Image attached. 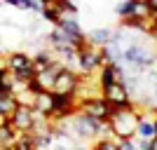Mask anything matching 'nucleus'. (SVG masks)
<instances>
[{
  "label": "nucleus",
  "instance_id": "nucleus-1",
  "mask_svg": "<svg viewBox=\"0 0 157 150\" xmlns=\"http://www.w3.org/2000/svg\"><path fill=\"white\" fill-rule=\"evenodd\" d=\"M138 120H141V110L136 106L131 108H115L108 120V127H110V136L113 138H134L136 136V127Z\"/></svg>",
  "mask_w": 157,
  "mask_h": 150
},
{
  "label": "nucleus",
  "instance_id": "nucleus-2",
  "mask_svg": "<svg viewBox=\"0 0 157 150\" xmlns=\"http://www.w3.org/2000/svg\"><path fill=\"white\" fill-rule=\"evenodd\" d=\"M101 66H103V54H101V49L89 45V42H85V45L78 49L75 71H78L80 75H96Z\"/></svg>",
  "mask_w": 157,
  "mask_h": 150
},
{
  "label": "nucleus",
  "instance_id": "nucleus-3",
  "mask_svg": "<svg viewBox=\"0 0 157 150\" xmlns=\"http://www.w3.org/2000/svg\"><path fill=\"white\" fill-rule=\"evenodd\" d=\"M113 110H115V108H113L103 96H92V98L78 101V113L89 115V117H94V120H101V122H108L110 115H113Z\"/></svg>",
  "mask_w": 157,
  "mask_h": 150
},
{
  "label": "nucleus",
  "instance_id": "nucleus-4",
  "mask_svg": "<svg viewBox=\"0 0 157 150\" xmlns=\"http://www.w3.org/2000/svg\"><path fill=\"white\" fill-rule=\"evenodd\" d=\"M120 21H129V19H150L152 7L148 0H122L117 7H115Z\"/></svg>",
  "mask_w": 157,
  "mask_h": 150
},
{
  "label": "nucleus",
  "instance_id": "nucleus-5",
  "mask_svg": "<svg viewBox=\"0 0 157 150\" xmlns=\"http://www.w3.org/2000/svg\"><path fill=\"white\" fill-rule=\"evenodd\" d=\"M101 94H103V98L113 106V108H131V106H134L131 91H129V87H127L124 82H113V85L103 87Z\"/></svg>",
  "mask_w": 157,
  "mask_h": 150
},
{
  "label": "nucleus",
  "instance_id": "nucleus-6",
  "mask_svg": "<svg viewBox=\"0 0 157 150\" xmlns=\"http://www.w3.org/2000/svg\"><path fill=\"white\" fill-rule=\"evenodd\" d=\"M80 87V73L73 71V68H61V73L56 75V82H54V94H75Z\"/></svg>",
  "mask_w": 157,
  "mask_h": 150
},
{
  "label": "nucleus",
  "instance_id": "nucleus-7",
  "mask_svg": "<svg viewBox=\"0 0 157 150\" xmlns=\"http://www.w3.org/2000/svg\"><path fill=\"white\" fill-rule=\"evenodd\" d=\"M35 110H33V106H21L12 113V117H10V124H12L14 129L19 131V134H28L33 129V124H35Z\"/></svg>",
  "mask_w": 157,
  "mask_h": 150
},
{
  "label": "nucleus",
  "instance_id": "nucleus-8",
  "mask_svg": "<svg viewBox=\"0 0 157 150\" xmlns=\"http://www.w3.org/2000/svg\"><path fill=\"white\" fill-rule=\"evenodd\" d=\"M5 59H7V71L10 73H21V71L33 68V54L21 52V49H14V52L5 54Z\"/></svg>",
  "mask_w": 157,
  "mask_h": 150
},
{
  "label": "nucleus",
  "instance_id": "nucleus-9",
  "mask_svg": "<svg viewBox=\"0 0 157 150\" xmlns=\"http://www.w3.org/2000/svg\"><path fill=\"white\" fill-rule=\"evenodd\" d=\"M136 136L143 138V141H152V138L157 136V129H155V113L141 110V120H138V127H136Z\"/></svg>",
  "mask_w": 157,
  "mask_h": 150
},
{
  "label": "nucleus",
  "instance_id": "nucleus-10",
  "mask_svg": "<svg viewBox=\"0 0 157 150\" xmlns=\"http://www.w3.org/2000/svg\"><path fill=\"white\" fill-rule=\"evenodd\" d=\"M33 110L42 115V117H54V91H40L35 94V101H33Z\"/></svg>",
  "mask_w": 157,
  "mask_h": 150
},
{
  "label": "nucleus",
  "instance_id": "nucleus-11",
  "mask_svg": "<svg viewBox=\"0 0 157 150\" xmlns=\"http://www.w3.org/2000/svg\"><path fill=\"white\" fill-rule=\"evenodd\" d=\"M61 68H63V63H61V61H56V63H52L49 68H45V71H40L38 75H35V80H38V85L42 87L45 91H52V89H54V82H56V75L61 73Z\"/></svg>",
  "mask_w": 157,
  "mask_h": 150
},
{
  "label": "nucleus",
  "instance_id": "nucleus-12",
  "mask_svg": "<svg viewBox=\"0 0 157 150\" xmlns=\"http://www.w3.org/2000/svg\"><path fill=\"white\" fill-rule=\"evenodd\" d=\"M24 35H26V31L19 26H14V24H0V45L5 42V45H17V42H21L24 40Z\"/></svg>",
  "mask_w": 157,
  "mask_h": 150
},
{
  "label": "nucleus",
  "instance_id": "nucleus-13",
  "mask_svg": "<svg viewBox=\"0 0 157 150\" xmlns=\"http://www.w3.org/2000/svg\"><path fill=\"white\" fill-rule=\"evenodd\" d=\"M52 63H56V56H54L52 49L40 47L38 52L33 54V68H35V73H40V71H45V68H49Z\"/></svg>",
  "mask_w": 157,
  "mask_h": 150
},
{
  "label": "nucleus",
  "instance_id": "nucleus-14",
  "mask_svg": "<svg viewBox=\"0 0 157 150\" xmlns=\"http://www.w3.org/2000/svg\"><path fill=\"white\" fill-rule=\"evenodd\" d=\"M85 38H87V42H89V45H94V47H98V49H101V47H105V45L113 40V31H110V28H94V31L87 33Z\"/></svg>",
  "mask_w": 157,
  "mask_h": 150
},
{
  "label": "nucleus",
  "instance_id": "nucleus-15",
  "mask_svg": "<svg viewBox=\"0 0 157 150\" xmlns=\"http://www.w3.org/2000/svg\"><path fill=\"white\" fill-rule=\"evenodd\" d=\"M19 131L14 129L12 124L7 122L5 127H0V148H7V145H14L17 141H19Z\"/></svg>",
  "mask_w": 157,
  "mask_h": 150
},
{
  "label": "nucleus",
  "instance_id": "nucleus-16",
  "mask_svg": "<svg viewBox=\"0 0 157 150\" xmlns=\"http://www.w3.org/2000/svg\"><path fill=\"white\" fill-rule=\"evenodd\" d=\"M17 108H19V101H17L14 94H5V96H0V115H2V117L10 120Z\"/></svg>",
  "mask_w": 157,
  "mask_h": 150
},
{
  "label": "nucleus",
  "instance_id": "nucleus-17",
  "mask_svg": "<svg viewBox=\"0 0 157 150\" xmlns=\"http://www.w3.org/2000/svg\"><path fill=\"white\" fill-rule=\"evenodd\" d=\"M92 150H120V143L113 136H101L92 143Z\"/></svg>",
  "mask_w": 157,
  "mask_h": 150
},
{
  "label": "nucleus",
  "instance_id": "nucleus-18",
  "mask_svg": "<svg viewBox=\"0 0 157 150\" xmlns=\"http://www.w3.org/2000/svg\"><path fill=\"white\" fill-rule=\"evenodd\" d=\"M152 17H155V28H152L150 38H152V40H155V42H157V14H152Z\"/></svg>",
  "mask_w": 157,
  "mask_h": 150
},
{
  "label": "nucleus",
  "instance_id": "nucleus-19",
  "mask_svg": "<svg viewBox=\"0 0 157 150\" xmlns=\"http://www.w3.org/2000/svg\"><path fill=\"white\" fill-rule=\"evenodd\" d=\"M150 150H157V136H155V138L150 141Z\"/></svg>",
  "mask_w": 157,
  "mask_h": 150
},
{
  "label": "nucleus",
  "instance_id": "nucleus-20",
  "mask_svg": "<svg viewBox=\"0 0 157 150\" xmlns=\"http://www.w3.org/2000/svg\"><path fill=\"white\" fill-rule=\"evenodd\" d=\"M150 2V7H152V12H157V0H148Z\"/></svg>",
  "mask_w": 157,
  "mask_h": 150
},
{
  "label": "nucleus",
  "instance_id": "nucleus-21",
  "mask_svg": "<svg viewBox=\"0 0 157 150\" xmlns=\"http://www.w3.org/2000/svg\"><path fill=\"white\" fill-rule=\"evenodd\" d=\"M5 71H7V68H2V66H0V85H2V75H5Z\"/></svg>",
  "mask_w": 157,
  "mask_h": 150
},
{
  "label": "nucleus",
  "instance_id": "nucleus-22",
  "mask_svg": "<svg viewBox=\"0 0 157 150\" xmlns=\"http://www.w3.org/2000/svg\"><path fill=\"white\" fill-rule=\"evenodd\" d=\"M155 129H157V115H155Z\"/></svg>",
  "mask_w": 157,
  "mask_h": 150
},
{
  "label": "nucleus",
  "instance_id": "nucleus-23",
  "mask_svg": "<svg viewBox=\"0 0 157 150\" xmlns=\"http://www.w3.org/2000/svg\"><path fill=\"white\" fill-rule=\"evenodd\" d=\"M0 56H2V52H0Z\"/></svg>",
  "mask_w": 157,
  "mask_h": 150
},
{
  "label": "nucleus",
  "instance_id": "nucleus-24",
  "mask_svg": "<svg viewBox=\"0 0 157 150\" xmlns=\"http://www.w3.org/2000/svg\"><path fill=\"white\" fill-rule=\"evenodd\" d=\"M0 150H2V148H0Z\"/></svg>",
  "mask_w": 157,
  "mask_h": 150
}]
</instances>
